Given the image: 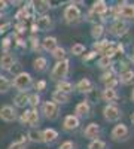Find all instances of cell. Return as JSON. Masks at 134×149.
I'll list each match as a JSON object with an SVG mask.
<instances>
[{"instance_id":"4fadbf2b","label":"cell","mask_w":134,"mask_h":149,"mask_svg":"<svg viewBox=\"0 0 134 149\" xmlns=\"http://www.w3.org/2000/svg\"><path fill=\"white\" fill-rule=\"evenodd\" d=\"M99 134H100V125L95 124V122H91L90 125H87V128H85V131H83L85 137L91 139V140H95L97 137H99Z\"/></svg>"},{"instance_id":"ba28073f","label":"cell","mask_w":134,"mask_h":149,"mask_svg":"<svg viewBox=\"0 0 134 149\" xmlns=\"http://www.w3.org/2000/svg\"><path fill=\"white\" fill-rule=\"evenodd\" d=\"M0 119H3L5 122H14L17 119V110L9 104L2 106L0 107Z\"/></svg>"},{"instance_id":"7402d4cb","label":"cell","mask_w":134,"mask_h":149,"mask_svg":"<svg viewBox=\"0 0 134 149\" xmlns=\"http://www.w3.org/2000/svg\"><path fill=\"white\" fill-rule=\"evenodd\" d=\"M33 8H34V12L45 15L46 10L51 8V3L49 2H43V0H39V2H33Z\"/></svg>"},{"instance_id":"74e56055","label":"cell","mask_w":134,"mask_h":149,"mask_svg":"<svg viewBox=\"0 0 134 149\" xmlns=\"http://www.w3.org/2000/svg\"><path fill=\"white\" fill-rule=\"evenodd\" d=\"M112 78H115V70H113V69H110V70H107V72H104V73L101 74V82L104 84L106 81H109V79H112Z\"/></svg>"},{"instance_id":"f6af8a7d","label":"cell","mask_w":134,"mask_h":149,"mask_svg":"<svg viewBox=\"0 0 134 149\" xmlns=\"http://www.w3.org/2000/svg\"><path fill=\"white\" fill-rule=\"evenodd\" d=\"M8 149H26V145H22V143H19V142L17 140V142H14V143H10Z\"/></svg>"},{"instance_id":"d6986e66","label":"cell","mask_w":134,"mask_h":149,"mask_svg":"<svg viewBox=\"0 0 134 149\" xmlns=\"http://www.w3.org/2000/svg\"><path fill=\"white\" fill-rule=\"evenodd\" d=\"M40 43H42V48L45 49V51H48V52H52L54 49L58 46L57 45V39H55L54 36H46Z\"/></svg>"},{"instance_id":"f5cc1de1","label":"cell","mask_w":134,"mask_h":149,"mask_svg":"<svg viewBox=\"0 0 134 149\" xmlns=\"http://www.w3.org/2000/svg\"><path fill=\"white\" fill-rule=\"evenodd\" d=\"M8 8V2H3V0H0V10L2 9H6Z\"/></svg>"},{"instance_id":"e0dca14e","label":"cell","mask_w":134,"mask_h":149,"mask_svg":"<svg viewBox=\"0 0 134 149\" xmlns=\"http://www.w3.org/2000/svg\"><path fill=\"white\" fill-rule=\"evenodd\" d=\"M118 82H121L122 85H130L134 82V72L133 70H124L119 73V78H118Z\"/></svg>"},{"instance_id":"60d3db41","label":"cell","mask_w":134,"mask_h":149,"mask_svg":"<svg viewBox=\"0 0 134 149\" xmlns=\"http://www.w3.org/2000/svg\"><path fill=\"white\" fill-rule=\"evenodd\" d=\"M28 115H30V110H26V112H22V113H21L19 122L22 124V125H27V124H28Z\"/></svg>"},{"instance_id":"836d02e7","label":"cell","mask_w":134,"mask_h":149,"mask_svg":"<svg viewBox=\"0 0 134 149\" xmlns=\"http://www.w3.org/2000/svg\"><path fill=\"white\" fill-rule=\"evenodd\" d=\"M30 43H31V49L34 52H39L40 51V48H42V43H40V40H39V37L37 36H31L30 37Z\"/></svg>"},{"instance_id":"e575fe53","label":"cell","mask_w":134,"mask_h":149,"mask_svg":"<svg viewBox=\"0 0 134 149\" xmlns=\"http://www.w3.org/2000/svg\"><path fill=\"white\" fill-rule=\"evenodd\" d=\"M83 52H85V45H82V43L72 45V54L73 55H82Z\"/></svg>"},{"instance_id":"ffe728a7","label":"cell","mask_w":134,"mask_h":149,"mask_svg":"<svg viewBox=\"0 0 134 149\" xmlns=\"http://www.w3.org/2000/svg\"><path fill=\"white\" fill-rule=\"evenodd\" d=\"M57 137H58V133L54 128H46V130L42 131V140H43V143H52V142L57 140Z\"/></svg>"},{"instance_id":"ac0fdd59","label":"cell","mask_w":134,"mask_h":149,"mask_svg":"<svg viewBox=\"0 0 134 149\" xmlns=\"http://www.w3.org/2000/svg\"><path fill=\"white\" fill-rule=\"evenodd\" d=\"M101 98H103L104 102H107L109 104H112L113 102H116V100H118V93H116V90L104 88V90L101 91Z\"/></svg>"},{"instance_id":"d6a6232c","label":"cell","mask_w":134,"mask_h":149,"mask_svg":"<svg viewBox=\"0 0 134 149\" xmlns=\"http://www.w3.org/2000/svg\"><path fill=\"white\" fill-rule=\"evenodd\" d=\"M97 66H99L100 69H110V66H112V58L100 57L99 61H97Z\"/></svg>"},{"instance_id":"7a4b0ae2","label":"cell","mask_w":134,"mask_h":149,"mask_svg":"<svg viewBox=\"0 0 134 149\" xmlns=\"http://www.w3.org/2000/svg\"><path fill=\"white\" fill-rule=\"evenodd\" d=\"M69 66H70V61L66 58L63 61H57V64L54 66L52 72H51V79L52 81H64V78L67 76L69 73Z\"/></svg>"},{"instance_id":"8992f818","label":"cell","mask_w":134,"mask_h":149,"mask_svg":"<svg viewBox=\"0 0 134 149\" xmlns=\"http://www.w3.org/2000/svg\"><path fill=\"white\" fill-rule=\"evenodd\" d=\"M103 116L109 122H115V121H118L121 118V110L115 104H107L103 109Z\"/></svg>"},{"instance_id":"8d00e7d4","label":"cell","mask_w":134,"mask_h":149,"mask_svg":"<svg viewBox=\"0 0 134 149\" xmlns=\"http://www.w3.org/2000/svg\"><path fill=\"white\" fill-rule=\"evenodd\" d=\"M39 103H40V97H39L37 94H31V95H28V104H31L34 109L39 106Z\"/></svg>"},{"instance_id":"2e32d148","label":"cell","mask_w":134,"mask_h":149,"mask_svg":"<svg viewBox=\"0 0 134 149\" xmlns=\"http://www.w3.org/2000/svg\"><path fill=\"white\" fill-rule=\"evenodd\" d=\"M76 90H78L79 93L88 94V93H91V91L94 90V84H92V81H90L88 78H83V79H81V81L76 84Z\"/></svg>"},{"instance_id":"816d5d0a","label":"cell","mask_w":134,"mask_h":149,"mask_svg":"<svg viewBox=\"0 0 134 149\" xmlns=\"http://www.w3.org/2000/svg\"><path fill=\"white\" fill-rule=\"evenodd\" d=\"M17 45H18V46H26V42H24V40L21 39V37H18V36H17Z\"/></svg>"},{"instance_id":"4316f807","label":"cell","mask_w":134,"mask_h":149,"mask_svg":"<svg viewBox=\"0 0 134 149\" xmlns=\"http://www.w3.org/2000/svg\"><path fill=\"white\" fill-rule=\"evenodd\" d=\"M104 34V27H103V24H94L92 26V29H91V36L94 37L95 40H99L100 37Z\"/></svg>"},{"instance_id":"52a82bcc","label":"cell","mask_w":134,"mask_h":149,"mask_svg":"<svg viewBox=\"0 0 134 149\" xmlns=\"http://www.w3.org/2000/svg\"><path fill=\"white\" fill-rule=\"evenodd\" d=\"M110 34L116 36V37H121V36H124L127 31H128V24L122 19H116L112 26H110Z\"/></svg>"},{"instance_id":"5b68a950","label":"cell","mask_w":134,"mask_h":149,"mask_svg":"<svg viewBox=\"0 0 134 149\" xmlns=\"http://www.w3.org/2000/svg\"><path fill=\"white\" fill-rule=\"evenodd\" d=\"M42 112H43V115H45L46 119L54 121L60 115V106L57 103H54V102H45L43 106H42Z\"/></svg>"},{"instance_id":"8fae6325","label":"cell","mask_w":134,"mask_h":149,"mask_svg":"<svg viewBox=\"0 0 134 149\" xmlns=\"http://www.w3.org/2000/svg\"><path fill=\"white\" fill-rule=\"evenodd\" d=\"M91 10L94 12L97 17H101V19H104L106 14L109 12V8H107V5H106L104 0H99V2H94V3H92Z\"/></svg>"},{"instance_id":"6da1fadb","label":"cell","mask_w":134,"mask_h":149,"mask_svg":"<svg viewBox=\"0 0 134 149\" xmlns=\"http://www.w3.org/2000/svg\"><path fill=\"white\" fill-rule=\"evenodd\" d=\"M10 84H12V86H14V88H17L19 93H26L30 86H31L33 79H31V74H30V73L21 72V73H18L17 76L14 78V81H12Z\"/></svg>"},{"instance_id":"ee69618b","label":"cell","mask_w":134,"mask_h":149,"mask_svg":"<svg viewBox=\"0 0 134 149\" xmlns=\"http://www.w3.org/2000/svg\"><path fill=\"white\" fill-rule=\"evenodd\" d=\"M9 46H10V37H5V39L2 40V48H3L5 54L9 51Z\"/></svg>"},{"instance_id":"f546056e","label":"cell","mask_w":134,"mask_h":149,"mask_svg":"<svg viewBox=\"0 0 134 149\" xmlns=\"http://www.w3.org/2000/svg\"><path fill=\"white\" fill-rule=\"evenodd\" d=\"M52 57L57 60V61H63L66 60V49L63 46H57L54 51H52Z\"/></svg>"},{"instance_id":"484cf974","label":"cell","mask_w":134,"mask_h":149,"mask_svg":"<svg viewBox=\"0 0 134 149\" xmlns=\"http://www.w3.org/2000/svg\"><path fill=\"white\" fill-rule=\"evenodd\" d=\"M57 91H61V93L70 95V93L73 91V84H70V82H67V81H60V82L57 84Z\"/></svg>"},{"instance_id":"d590c367","label":"cell","mask_w":134,"mask_h":149,"mask_svg":"<svg viewBox=\"0 0 134 149\" xmlns=\"http://www.w3.org/2000/svg\"><path fill=\"white\" fill-rule=\"evenodd\" d=\"M88 149H106V143L103 140H99V139H95L90 143Z\"/></svg>"},{"instance_id":"9a60e30c","label":"cell","mask_w":134,"mask_h":149,"mask_svg":"<svg viewBox=\"0 0 134 149\" xmlns=\"http://www.w3.org/2000/svg\"><path fill=\"white\" fill-rule=\"evenodd\" d=\"M14 64H15V58H14L12 54L6 52V54H3L2 57H0V67H2L3 70L14 69Z\"/></svg>"},{"instance_id":"9c48e42d","label":"cell","mask_w":134,"mask_h":149,"mask_svg":"<svg viewBox=\"0 0 134 149\" xmlns=\"http://www.w3.org/2000/svg\"><path fill=\"white\" fill-rule=\"evenodd\" d=\"M91 115V106L87 100L83 102H79L75 107V116L76 118H87Z\"/></svg>"},{"instance_id":"44dd1931","label":"cell","mask_w":134,"mask_h":149,"mask_svg":"<svg viewBox=\"0 0 134 149\" xmlns=\"http://www.w3.org/2000/svg\"><path fill=\"white\" fill-rule=\"evenodd\" d=\"M69 98H70V95H69V94H64V93H61V91H57V90H55V91L52 93V102L57 103L58 106L67 103Z\"/></svg>"},{"instance_id":"f907efd6","label":"cell","mask_w":134,"mask_h":149,"mask_svg":"<svg viewBox=\"0 0 134 149\" xmlns=\"http://www.w3.org/2000/svg\"><path fill=\"white\" fill-rule=\"evenodd\" d=\"M8 29H10V22H3V24H0V34H2V33H6Z\"/></svg>"},{"instance_id":"7c38bea8","label":"cell","mask_w":134,"mask_h":149,"mask_svg":"<svg viewBox=\"0 0 134 149\" xmlns=\"http://www.w3.org/2000/svg\"><path fill=\"white\" fill-rule=\"evenodd\" d=\"M79 127V118H76L75 115H67L63 121V128L66 131H75Z\"/></svg>"},{"instance_id":"9f6ffc18","label":"cell","mask_w":134,"mask_h":149,"mask_svg":"<svg viewBox=\"0 0 134 149\" xmlns=\"http://www.w3.org/2000/svg\"><path fill=\"white\" fill-rule=\"evenodd\" d=\"M131 122H133V125H134V113L131 115Z\"/></svg>"},{"instance_id":"4dcf8cb0","label":"cell","mask_w":134,"mask_h":149,"mask_svg":"<svg viewBox=\"0 0 134 149\" xmlns=\"http://www.w3.org/2000/svg\"><path fill=\"white\" fill-rule=\"evenodd\" d=\"M109 43H110V42H109L107 39H103V40L95 42V43H94V51H95L97 54H101V52L104 51V49L109 46Z\"/></svg>"},{"instance_id":"b9f144b4","label":"cell","mask_w":134,"mask_h":149,"mask_svg":"<svg viewBox=\"0 0 134 149\" xmlns=\"http://www.w3.org/2000/svg\"><path fill=\"white\" fill-rule=\"evenodd\" d=\"M60 149H76V145L73 143L72 140H66L60 145Z\"/></svg>"},{"instance_id":"5bb4252c","label":"cell","mask_w":134,"mask_h":149,"mask_svg":"<svg viewBox=\"0 0 134 149\" xmlns=\"http://www.w3.org/2000/svg\"><path fill=\"white\" fill-rule=\"evenodd\" d=\"M36 22V26H37L39 30L42 31H46V30H51L54 27V22H52V18L51 17H48V15H42L37 21H34Z\"/></svg>"},{"instance_id":"681fc988","label":"cell","mask_w":134,"mask_h":149,"mask_svg":"<svg viewBox=\"0 0 134 149\" xmlns=\"http://www.w3.org/2000/svg\"><path fill=\"white\" fill-rule=\"evenodd\" d=\"M45 88H46V81H39L36 84V90L37 91H43Z\"/></svg>"},{"instance_id":"6f0895ef","label":"cell","mask_w":134,"mask_h":149,"mask_svg":"<svg viewBox=\"0 0 134 149\" xmlns=\"http://www.w3.org/2000/svg\"><path fill=\"white\" fill-rule=\"evenodd\" d=\"M131 63H133V64H134V54H133V55H131Z\"/></svg>"},{"instance_id":"f1b7e54d","label":"cell","mask_w":134,"mask_h":149,"mask_svg":"<svg viewBox=\"0 0 134 149\" xmlns=\"http://www.w3.org/2000/svg\"><path fill=\"white\" fill-rule=\"evenodd\" d=\"M116 54V43H109V46L101 52V57H107V58H113Z\"/></svg>"},{"instance_id":"277c9868","label":"cell","mask_w":134,"mask_h":149,"mask_svg":"<svg viewBox=\"0 0 134 149\" xmlns=\"http://www.w3.org/2000/svg\"><path fill=\"white\" fill-rule=\"evenodd\" d=\"M110 136H112V140H115V142H124V140L128 139V136H130L128 127L125 125V124H118V125H115L112 128Z\"/></svg>"},{"instance_id":"11a10c76","label":"cell","mask_w":134,"mask_h":149,"mask_svg":"<svg viewBox=\"0 0 134 149\" xmlns=\"http://www.w3.org/2000/svg\"><path fill=\"white\" fill-rule=\"evenodd\" d=\"M131 100H133V103H134V88H133V93H131Z\"/></svg>"},{"instance_id":"c3c4849f","label":"cell","mask_w":134,"mask_h":149,"mask_svg":"<svg viewBox=\"0 0 134 149\" xmlns=\"http://www.w3.org/2000/svg\"><path fill=\"white\" fill-rule=\"evenodd\" d=\"M124 52H125L124 45H122V43H116V54H115V55H121V57H122Z\"/></svg>"},{"instance_id":"db71d44e","label":"cell","mask_w":134,"mask_h":149,"mask_svg":"<svg viewBox=\"0 0 134 149\" xmlns=\"http://www.w3.org/2000/svg\"><path fill=\"white\" fill-rule=\"evenodd\" d=\"M31 31H33V33H36V31H39L37 26H36V22H33V26H31Z\"/></svg>"},{"instance_id":"bcb514c9","label":"cell","mask_w":134,"mask_h":149,"mask_svg":"<svg viewBox=\"0 0 134 149\" xmlns=\"http://www.w3.org/2000/svg\"><path fill=\"white\" fill-rule=\"evenodd\" d=\"M15 29H17V33L18 34H22L24 31H26V22H18L17 26H15Z\"/></svg>"},{"instance_id":"30bf717a","label":"cell","mask_w":134,"mask_h":149,"mask_svg":"<svg viewBox=\"0 0 134 149\" xmlns=\"http://www.w3.org/2000/svg\"><path fill=\"white\" fill-rule=\"evenodd\" d=\"M118 9H119V18L134 21V5L122 3V5H118Z\"/></svg>"},{"instance_id":"1f68e13d","label":"cell","mask_w":134,"mask_h":149,"mask_svg":"<svg viewBox=\"0 0 134 149\" xmlns=\"http://www.w3.org/2000/svg\"><path fill=\"white\" fill-rule=\"evenodd\" d=\"M10 86H12V84H10V81H9L8 78L0 76V94L8 93V91L10 90Z\"/></svg>"},{"instance_id":"d4e9b609","label":"cell","mask_w":134,"mask_h":149,"mask_svg":"<svg viewBox=\"0 0 134 149\" xmlns=\"http://www.w3.org/2000/svg\"><path fill=\"white\" fill-rule=\"evenodd\" d=\"M27 139H28L30 142H33V143H42V142H43V140H42V131L36 130V128L30 130L28 134H27Z\"/></svg>"},{"instance_id":"f35d334b","label":"cell","mask_w":134,"mask_h":149,"mask_svg":"<svg viewBox=\"0 0 134 149\" xmlns=\"http://www.w3.org/2000/svg\"><path fill=\"white\" fill-rule=\"evenodd\" d=\"M22 9L26 10V14H27V17H28V18H31V17L34 15V8H33V2H28V3H27V6H24Z\"/></svg>"},{"instance_id":"680465c9","label":"cell","mask_w":134,"mask_h":149,"mask_svg":"<svg viewBox=\"0 0 134 149\" xmlns=\"http://www.w3.org/2000/svg\"><path fill=\"white\" fill-rule=\"evenodd\" d=\"M0 18H2V12H0Z\"/></svg>"},{"instance_id":"cb8c5ba5","label":"cell","mask_w":134,"mask_h":149,"mask_svg":"<svg viewBox=\"0 0 134 149\" xmlns=\"http://www.w3.org/2000/svg\"><path fill=\"white\" fill-rule=\"evenodd\" d=\"M46 66H48V61H46L45 57H37V58H34V61H33V69L36 72H43L46 69Z\"/></svg>"},{"instance_id":"7dc6e473","label":"cell","mask_w":134,"mask_h":149,"mask_svg":"<svg viewBox=\"0 0 134 149\" xmlns=\"http://www.w3.org/2000/svg\"><path fill=\"white\" fill-rule=\"evenodd\" d=\"M97 57V52L95 51H91V52H88V54H85L83 55V63H85V61H91L92 58H95Z\"/></svg>"},{"instance_id":"3957f363","label":"cell","mask_w":134,"mask_h":149,"mask_svg":"<svg viewBox=\"0 0 134 149\" xmlns=\"http://www.w3.org/2000/svg\"><path fill=\"white\" fill-rule=\"evenodd\" d=\"M63 17H64V21L67 24H78L82 18V14H81V9L75 3H70L69 6H66V9L63 12Z\"/></svg>"},{"instance_id":"7bdbcfd3","label":"cell","mask_w":134,"mask_h":149,"mask_svg":"<svg viewBox=\"0 0 134 149\" xmlns=\"http://www.w3.org/2000/svg\"><path fill=\"white\" fill-rule=\"evenodd\" d=\"M15 18L18 19V21H24V19H27L28 17H27V14H26V10H24L22 8L17 12V15H15Z\"/></svg>"},{"instance_id":"83f0119b","label":"cell","mask_w":134,"mask_h":149,"mask_svg":"<svg viewBox=\"0 0 134 149\" xmlns=\"http://www.w3.org/2000/svg\"><path fill=\"white\" fill-rule=\"evenodd\" d=\"M37 124H39V113H37V110H36V109H31L30 115H28V124H27V125L34 128Z\"/></svg>"},{"instance_id":"ab89813d","label":"cell","mask_w":134,"mask_h":149,"mask_svg":"<svg viewBox=\"0 0 134 149\" xmlns=\"http://www.w3.org/2000/svg\"><path fill=\"white\" fill-rule=\"evenodd\" d=\"M118 84H119V82H118V78H116V76L104 82V85H106V88H110V90H115V86H116Z\"/></svg>"},{"instance_id":"603a6c76","label":"cell","mask_w":134,"mask_h":149,"mask_svg":"<svg viewBox=\"0 0 134 149\" xmlns=\"http://www.w3.org/2000/svg\"><path fill=\"white\" fill-rule=\"evenodd\" d=\"M14 104L17 107H26L28 104V95L26 93H19L14 97Z\"/></svg>"}]
</instances>
